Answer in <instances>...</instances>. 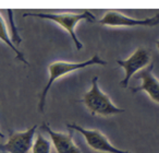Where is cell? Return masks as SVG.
<instances>
[{
  "mask_svg": "<svg viewBox=\"0 0 159 153\" xmlns=\"http://www.w3.org/2000/svg\"><path fill=\"white\" fill-rule=\"evenodd\" d=\"M154 62L147 66L146 68L142 69L137 73H135V79L142 80V84L137 88L132 89V93H136L139 91H145L149 95V98L155 103L159 102V82L155 74L152 73Z\"/></svg>",
  "mask_w": 159,
  "mask_h": 153,
  "instance_id": "cell-9",
  "label": "cell"
},
{
  "mask_svg": "<svg viewBox=\"0 0 159 153\" xmlns=\"http://www.w3.org/2000/svg\"><path fill=\"white\" fill-rule=\"evenodd\" d=\"M81 102L85 104V106L89 108L92 116L100 115L107 117V116L124 113L123 108L116 106L110 100V98L100 90L98 85L97 75H95L92 79V88L84 94Z\"/></svg>",
  "mask_w": 159,
  "mask_h": 153,
  "instance_id": "cell-3",
  "label": "cell"
},
{
  "mask_svg": "<svg viewBox=\"0 0 159 153\" xmlns=\"http://www.w3.org/2000/svg\"><path fill=\"white\" fill-rule=\"evenodd\" d=\"M6 136H5V133H2V131L0 130V138H1V139H3V138H5Z\"/></svg>",
  "mask_w": 159,
  "mask_h": 153,
  "instance_id": "cell-13",
  "label": "cell"
},
{
  "mask_svg": "<svg viewBox=\"0 0 159 153\" xmlns=\"http://www.w3.org/2000/svg\"><path fill=\"white\" fill-rule=\"evenodd\" d=\"M94 65H102L105 66L107 65L106 60H102L98 55H94L91 59L85 60V61L81 62H68V61H53L48 66L49 71V79L47 82L46 87L44 88L42 94L39 95V103H38V109L42 114L45 112V106H46V98L48 94L49 90H50L51 85L55 83L56 80L59 78L63 77V75L68 74L73 71L80 70V69H84L86 67L94 66Z\"/></svg>",
  "mask_w": 159,
  "mask_h": 153,
  "instance_id": "cell-1",
  "label": "cell"
},
{
  "mask_svg": "<svg viewBox=\"0 0 159 153\" xmlns=\"http://www.w3.org/2000/svg\"><path fill=\"white\" fill-rule=\"evenodd\" d=\"M37 125L25 131H11L8 141L0 144V151L8 153H29L34 142Z\"/></svg>",
  "mask_w": 159,
  "mask_h": 153,
  "instance_id": "cell-6",
  "label": "cell"
},
{
  "mask_svg": "<svg viewBox=\"0 0 159 153\" xmlns=\"http://www.w3.org/2000/svg\"><path fill=\"white\" fill-rule=\"evenodd\" d=\"M0 40L2 41V42L5 43L8 47H10L12 51H14V54H16V57L18 58L20 61L24 62L25 65H29V62H27L26 59H25L24 55H23V54L19 50L18 47H16V45L13 44V42H12V38L10 37L9 31H8L7 23H6V21L3 20L1 13H0Z\"/></svg>",
  "mask_w": 159,
  "mask_h": 153,
  "instance_id": "cell-10",
  "label": "cell"
},
{
  "mask_svg": "<svg viewBox=\"0 0 159 153\" xmlns=\"http://www.w3.org/2000/svg\"><path fill=\"white\" fill-rule=\"evenodd\" d=\"M24 18L26 17H35V18L46 19L53 22L58 23L61 27H63L66 32L71 35L73 42L75 44L77 50H81L83 48L82 43L80 42L75 34V26L79 22L83 20H86L89 22H95L96 18L92 12L84 10L81 13H75V12H64V13H53V12H25L23 14Z\"/></svg>",
  "mask_w": 159,
  "mask_h": 153,
  "instance_id": "cell-2",
  "label": "cell"
},
{
  "mask_svg": "<svg viewBox=\"0 0 159 153\" xmlns=\"http://www.w3.org/2000/svg\"><path fill=\"white\" fill-rule=\"evenodd\" d=\"M31 150L33 153H50L51 142L49 140H47L40 133H37L36 135V139L34 140Z\"/></svg>",
  "mask_w": 159,
  "mask_h": 153,
  "instance_id": "cell-11",
  "label": "cell"
},
{
  "mask_svg": "<svg viewBox=\"0 0 159 153\" xmlns=\"http://www.w3.org/2000/svg\"><path fill=\"white\" fill-rule=\"evenodd\" d=\"M8 14H9V20H10V22H11V26H12V30H11V32H12V34H13V38H12V42H13V44L16 43V44H20L21 42H22V40H21V37L18 35V31H16V26H14V22H13V18H12V10H8Z\"/></svg>",
  "mask_w": 159,
  "mask_h": 153,
  "instance_id": "cell-12",
  "label": "cell"
},
{
  "mask_svg": "<svg viewBox=\"0 0 159 153\" xmlns=\"http://www.w3.org/2000/svg\"><path fill=\"white\" fill-rule=\"evenodd\" d=\"M70 130L73 131H79L80 133H82L83 137L85 138L86 143L91 146L93 150L98 151V152H105V153H131L129 151L121 150V149L116 148L115 146L111 144L109 139L100 132L99 130H95V129H85L82 126L72 122V124L66 125Z\"/></svg>",
  "mask_w": 159,
  "mask_h": 153,
  "instance_id": "cell-4",
  "label": "cell"
},
{
  "mask_svg": "<svg viewBox=\"0 0 159 153\" xmlns=\"http://www.w3.org/2000/svg\"><path fill=\"white\" fill-rule=\"evenodd\" d=\"M150 60H152L150 54L148 53V50H146L145 48H142V47L141 48H137L128 59H118L117 64L119 66H121L124 69V72H125V77L120 82V85L122 88H124V89L128 88L130 79L132 78L135 73H137L142 69L147 67L150 64Z\"/></svg>",
  "mask_w": 159,
  "mask_h": 153,
  "instance_id": "cell-5",
  "label": "cell"
},
{
  "mask_svg": "<svg viewBox=\"0 0 159 153\" xmlns=\"http://www.w3.org/2000/svg\"><path fill=\"white\" fill-rule=\"evenodd\" d=\"M42 129L49 135L57 153H82L73 141V130H70L69 133L58 132L52 130L46 122H43Z\"/></svg>",
  "mask_w": 159,
  "mask_h": 153,
  "instance_id": "cell-8",
  "label": "cell"
},
{
  "mask_svg": "<svg viewBox=\"0 0 159 153\" xmlns=\"http://www.w3.org/2000/svg\"><path fill=\"white\" fill-rule=\"evenodd\" d=\"M159 22V14L147 19H133L122 14L117 10H109L98 23L107 26H156Z\"/></svg>",
  "mask_w": 159,
  "mask_h": 153,
  "instance_id": "cell-7",
  "label": "cell"
}]
</instances>
